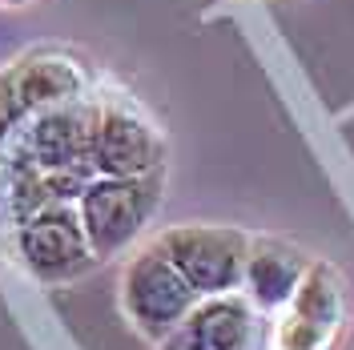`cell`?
<instances>
[{
    "label": "cell",
    "instance_id": "30bf717a",
    "mask_svg": "<svg viewBox=\"0 0 354 350\" xmlns=\"http://www.w3.org/2000/svg\"><path fill=\"white\" fill-rule=\"evenodd\" d=\"M310 270V258L290 246V241L262 238L250 246V262H245V298L262 310H286L294 290L302 286Z\"/></svg>",
    "mask_w": 354,
    "mask_h": 350
},
{
    "label": "cell",
    "instance_id": "7c38bea8",
    "mask_svg": "<svg viewBox=\"0 0 354 350\" xmlns=\"http://www.w3.org/2000/svg\"><path fill=\"white\" fill-rule=\"evenodd\" d=\"M0 4H28V0H0Z\"/></svg>",
    "mask_w": 354,
    "mask_h": 350
},
{
    "label": "cell",
    "instance_id": "5b68a950",
    "mask_svg": "<svg viewBox=\"0 0 354 350\" xmlns=\"http://www.w3.org/2000/svg\"><path fill=\"white\" fill-rule=\"evenodd\" d=\"M17 250L28 274L41 282H73L97 266L81 214L68 201H53L32 218H24L17 225Z\"/></svg>",
    "mask_w": 354,
    "mask_h": 350
},
{
    "label": "cell",
    "instance_id": "8fae6325",
    "mask_svg": "<svg viewBox=\"0 0 354 350\" xmlns=\"http://www.w3.org/2000/svg\"><path fill=\"white\" fill-rule=\"evenodd\" d=\"M28 105L21 101V93H17V81H12V65L0 68V154L17 141L28 125Z\"/></svg>",
    "mask_w": 354,
    "mask_h": 350
},
{
    "label": "cell",
    "instance_id": "52a82bcc",
    "mask_svg": "<svg viewBox=\"0 0 354 350\" xmlns=\"http://www.w3.org/2000/svg\"><path fill=\"white\" fill-rule=\"evenodd\" d=\"M346 298H342V278L326 262H310L302 286L286 302V322L278 330L282 350H326L342 326Z\"/></svg>",
    "mask_w": 354,
    "mask_h": 350
},
{
    "label": "cell",
    "instance_id": "8992f818",
    "mask_svg": "<svg viewBox=\"0 0 354 350\" xmlns=\"http://www.w3.org/2000/svg\"><path fill=\"white\" fill-rule=\"evenodd\" d=\"M21 145L44 174H93V101L32 113Z\"/></svg>",
    "mask_w": 354,
    "mask_h": 350
},
{
    "label": "cell",
    "instance_id": "277c9868",
    "mask_svg": "<svg viewBox=\"0 0 354 350\" xmlns=\"http://www.w3.org/2000/svg\"><path fill=\"white\" fill-rule=\"evenodd\" d=\"M198 302L201 298L194 294V286L177 274V266L157 241L137 250L121 274V306L133 326L153 342H165Z\"/></svg>",
    "mask_w": 354,
    "mask_h": 350
},
{
    "label": "cell",
    "instance_id": "7a4b0ae2",
    "mask_svg": "<svg viewBox=\"0 0 354 350\" xmlns=\"http://www.w3.org/2000/svg\"><path fill=\"white\" fill-rule=\"evenodd\" d=\"M157 246L169 254L177 274L194 286L198 298H218V294H238L245 282V262H250V246L242 230L234 225H169Z\"/></svg>",
    "mask_w": 354,
    "mask_h": 350
},
{
    "label": "cell",
    "instance_id": "6da1fadb",
    "mask_svg": "<svg viewBox=\"0 0 354 350\" xmlns=\"http://www.w3.org/2000/svg\"><path fill=\"white\" fill-rule=\"evenodd\" d=\"M161 205V174L149 177H93L77 197V214L93 246V258L105 262L129 250Z\"/></svg>",
    "mask_w": 354,
    "mask_h": 350
},
{
    "label": "cell",
    "instance_id": "ba28073f",
    "mask_svg": "<svg viewBox=\"0 0 354 350\" xmlns=\"http://www.w3.org/2000/svg\"><path fill=\"white\" fill-rule=\"evenodd\" d=\"M254 302L242 294H218L189 310V318L165 338V350H254Z\"/></svg>",
    "mask_w": 354,
    "mask_h": 350
},
{
    "label": "cell",
    "instance_id": "9c48e42d",
    "mask_svg": "<svg viewBox=\"0 0 354 350\" xmlns=\"http://www.w3.org/2000/svg\"><path fill=\"white\" fill-rule=\"evenodd\" d=\"M12 81L28 113H44L88 97V68L61 48H37L12 61Z\"/></svg>",
    "mask_w": 354,
    "mask_h": 350
},
{
    "label": "cell",
    "instance_id": "3957f363",
    "mask_svg": "<svg viewBox=\"0 0 354 350\" xmlns=\"http://www.w3.org/2000/svg\"><path fill=\"white\" fill-rule=\"evenodd\" d=\"M161 157H165V137L137 101H129L125 93H109L93 101V174L97 177L161 174Z\"/></svg>",
    "mask_w": 354,
    "mask_h": 350
}]
</instances>
